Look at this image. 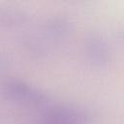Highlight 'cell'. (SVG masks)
I'll list each match as a JSON object with an SVG mask.
<instances>
[{
  "mask_svg": "<svg viewBox=\"0 0 124 124\" xmlns=\"http://www.w3.org/2000/svg\"><path fill=\"white\" fill-rule=\"evenodd\" d=\"M4 95L15 101L21 102H39L43 96L30 85L17 79H11L3 86Z\"/></svg>",
  "mask_w": 124,
  "mask_h": 124,
  "instance_id": "cell-1",
  "label": "cell"
}]
</instances>
